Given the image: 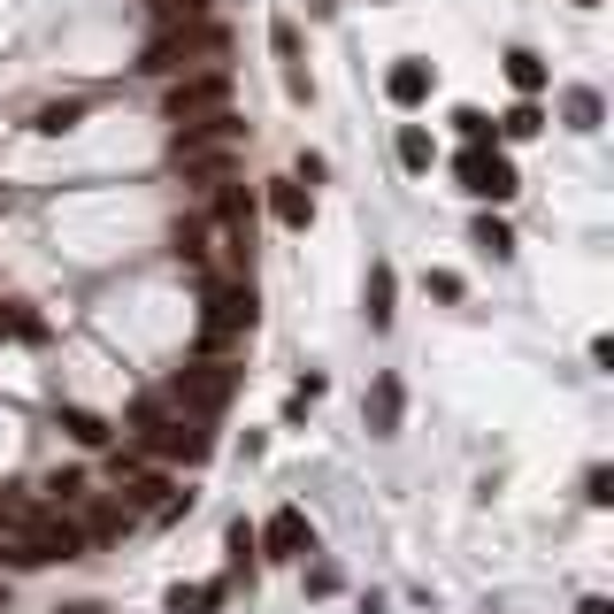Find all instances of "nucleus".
Segmentation results:
<instances>
[{
	"label": "nucleus",
	"mask_w": 614,
	"mask_h": 614,
	"mask_svg": "<svg viewBox=\"0 0 614 614\" xmlns=\"http://www.w3.org/2000/svg\"><path fill=\"white\" fill-rule=\"evenodd\" d=\"M215 415H200V407H184L177 392H161V400H147L131 423H124V446L139 460H154V468H200V460L215 454V431H208Z\"/></svg>",
	"instance_id": "f257e3e1"
},
{
	"label": "nucleus",
	"mask_w": 614,
	"mask_h": 614,
	"mask_svg": "<svg viewBox=\"0 0 614 614\" xmlns=\"http://www.w3.org/2000/svg\"><path fill=\"white\" fill-rule=\"evenodd\" d=\"M231 62V31L223 23H161L147 39V54H139V70H154V77H200V70H223Z\"/></svg>",
	"instance_id": "f03ea898"
},
{
	"label": "nucleus",
	"mask_w": 614,
	"mask_h": 614,
	"mask_svg": "<svg viewBox=\"0 0 614 614\" xmlns=\"http://www.w3.org/2000/svg\"><path fill=\"white\" fill-rule=\"evenodd\" d=\"M254 330V277H208L200 300V353H223Z\"/></svg>",
	"instance_id": "7ed1b4c3"
},
{
	"label": "nucleus",
	"mask_w": 614,
	"mask_h": 614,
	"mask_svg": "<svg viewBox=\"0 0 614 614\" xmlns=\"http://www.w3.org/2000/svg\"><path fill=\"white\" fill-rule=\"evenodd\" d=\"M161 116H169V139H177V131H200V124H215V116H231V70L169 77V100H161Z\"/></svg>",
	"instance_id": "20e7f679"
},
{
	"label": "nucleus",
	"mask_w": 614,
	"mask_h": 614,
	"mask_svg": "<svg viewBox=\"0 0 614 614\" xmlns=\"http://www.w3.org/2000/svg\"><path fill=\"white\" fill-rule=\"evenodd\" d=\"M184 407H200V415H223L231 407V392H239V369L231 361H215V353H200L192 369H177V384H169Z\"/></svg>",
	"instance_id": "39448f33"
},
{
	"label": "nucleus",
	"mask_w": 614,
	"mask_h": 614,
	"mask_svg": "<svg viewBox=\"0 0 614 614\" xmlns=\"http://www.w3.org/2000/svg\"><path fill=\"white\" fill-rule=\"evenodd\" d=\"M460 192H476V200H491V208H499V200H515V192H522V177H515V161H507V154L484 139V147L460 154Z\"/></svg>",
	"instance_id": "423d86ee"
},
{
	"label": "nucleus",
	"mask_w": 614,
	"mask_h": 614,
	"mask_svg": "<svg viewBox=\"0 0 614 614\" xmlns=\"http://www.w3.org/2000/svg\"><path fill=\"white\" fill-rule=\"evenodd\" d=\"M254 553H269V561H300V553H315V530H307L300 507H277L262 530H254Z\"/></svg>",
	"instance_id": "0eeeda50"
},
{
	"label": "nucleus",
	"mask_w": 614,
	"mask_h": 614,
	"mask_svg": "<svg viewBox=\"0 0 614 614\" xmlns=\"http://www.w3.org/2000/svg\"><path fill=\"white\" fill-rule=\"evenodd\" d=\"M269 215H277L285 231H307V215H315V184H300V177H277V184H269Z\"/></svg>",
	"instance_id": "6e6552de"
},
{
	"label": "nucleus",
	"mask_w": 614,
	"mask_h": 614,
	"mask_svg": "<svg viewBox=\"0 0 614 614\" xmlns=\"http://www.w3.org/2000/svg\"><path fill=\"white\" fill-rule=\"evenodd\" d=\"M431 85H438V77H431V62H392V77H384V93H392L400 108H423V100H431Z\"/></svg>",
	"instance_id": "1a4fd4ad"
},
{
	"label": "nucleus",
	"mask_w": 614,
	"mask_h": 614,
	"mask_svg": "<svg viewBox=\"0 0 614 614\" xmlns=\"http://www.w3.org/2000/svg\"><path fill=\"white\" fill-rule=\"evenodd\" d=\"M361 315H369V330H392V315H400V307H392V262H377V269H369Z\"/></svg>",
	"instance_id": "9d476101"
},
{
	"label": "nucleus",
	"mask_w": 614,
	"mask_h": 614,
	"mask_svg": "<svg viewBox=\"0 0 614 614\" xmlns=\"http://www.w3.org/2000/svg\"><path fill=\"white\" fill-rule=\"evenodd\" d=\"M269 39H277V62H285V93H293V100H307V62H300V31H293L285 15H277V31H269Z\"/></svg>",
	"instance_id": "9b49d317"
},
{
	"label": "nucleus",
	"mask_w": 614,
	"mask_h": 614,
	"mask_svg": "<svg viewBox=\"0 0 614 614\" xmlns=\"http://www.w3.org/2000/svg\"><path fill=\"white\" fill-rule=\"evenodd\" d=\"M400 400H407V392H400V377H377V392H369V431H377V438H392V431H400Z\"/></svg>",
	"instance_id": "f8f14e48"
},
{
	"label": "nucleus",
	"mask_w": 614,
	"mask_h": 614,
	"mask_svg": "<svg viewBox=\"0 0 614 614\" xmlns=\"http://www.w3.org/2000/svg\"><path fill=\"white\" fill-rule=\"evenodd\" d=\"M507 77H515V93H522V100H538V93H546V62H538L530 46H515V54H507Z\"/></svg>",
	"instance_id": "ddd939ff"
},
{
	"label": "nucleus",
	"mask_w": 614,
	"mask_h": 614,
	"mask_svg": "<svg viewBox=\"0 0 614 614\" xmlns=\"http://www.w3.org/2000/svg\"><path fill=\"white\" fill-rule=\"evenodd\" d=\"M62 431H70L77 446H108V438H116V423H100L93 407H62Z\"/></svg>",
	"instance_id": "4468645a"
},
{
	"label": "nucleus",
	"mask_w": 614,
	"mask_h": 614,
	"mask_svg": "<svg viewBox=\"0 0 614 614\" xmlns=\"http://www.w3.org/2000/svg\"><path fill=\"white\" fill-rule=\"evenodd\" d=\"M546 131V116H538V100H515L507 116H499V139H538Z\"/></svg>",
	"instance_id": "2eb2a0df"
},
{
	"label": "nucleus",
	"mask_w": 614,
	"mask_h": 614,
	"mask_svg": "<svg viewBox=\"0 0 614 614\" xmlns=\"http://www.w3.org/2000/svg\"><path fill=\"white\" fill-rule=\"evenodd\" d=\"M85 124V100H54V108H39V131L46 139H62V131H77Z\"/></svg>",
	"instance_id": "dca6fc26"
},
{
	"label": "nucleus",
	"mask_w": 614,
	"mask_h": 614,
	"mask_svg": "<svg viewBox=\"0 0 614 614\" xmlns=\"http://www.w3.org/2000/svg\"><path fill=\"white\" fill-rule=\"evenodd\" d=\"M431 131H423V124H407V131H400V161H407V169H431Z\"/></svg>",
	"instance_id": "f3484780"
},
{
	"label": "nucleus",
	"mask_w": 614,
	"mask_h": 614,
	"mask_svg": "<svg viewBox=\"0 0 614 614\" xmlns=\"http://www.w3.org/2000/svg\"><path fill=\"white\" fill-rule=\"evenodd\" d=\"M223 600V584H192V592H169V614H208Z\"/></svg>",
	"instance_id": "a211bd4d"
},
{
	"label": "nucleus",
	"mask_w": 614,
	"mask_h": 614,
	"mask_svg": "<svg viewBox=\"0 0 614 614\" xmlns=\"http://www.w3.org/2000/svg\"><path fill=\"white\" fill-rule=\"evenodd\" d=\"M476 246H484V254H515V231H507L499 215H476Z\"/></svg>",
	"instance_id": "6ab92c4d"
},
{
	"label": "nucleus",
	"mask_w": 614,
	"mask_h": 614,
	"mask_svg": "<svg viewBox=\"0 0 614 614\" xmlns=\"http://www.w3.org/2000/svg\"><path fill=\"white\" fill-rule=\"evenodd\" d=\"M569 124L576 131H600V93H569Z\"/></svg>",
	"instance_id": "aec40b11"
},
{
	"label": "nucleus",
	"mask_w": 614,
	"mask_h": 614,
	"mask_svg": "<svg viewBox=\"0 0 614 614\" xmlns=\"http://www.w3.org/2000/svg\"><path fill=\"white\" fill-rule=\"evenodd\" d=\"M454 124H460V139H468V147H484V139H491V116H484V108H460Z\"/></svg>",
	"instance_id": "412c9836"
},
{
	"label": "nucleus",
	"mask_w": 614,
	"mask_h": 614,
	"mask_svg": "<svg viewBox=\"0 0 614 614\" xmlns=\"http://www.w3.org/2000/svg\"><path fill=\"white\" fill-rule=\"evenodd\" d=\"M584 499H592V507H607V499H614V476H607V468H592V476H584Z\"/></svg>",
	"instance_id": "4be33fe9"
},
{
	"label": "nucleus",
	"mask_w": 614,
	"mask_h": 614,
	"mask_svg": "<svg viewBox=\"0 0 614 614\" xmlns=\"http://www.w3.org/2000/svg\"><path fill=\"white\" fill-rule=\"evenodd\" d=\"M330 8H338V0H307V15H330Z\"/></svg>",
	"instance_id": "5701e85b"
},
{
	"label": "nucleus",
	"mask_w": 614,
	"mask_h": 614,
	"mask_svg": "<svg viewBox=\"0 0 614 614\" xmlns=\"http://www.w3.org/2000/svg\"><path fill=\"white\" fill-rule=\"evenodd\" d=\"M576 8H600V0H576Z\"/></svg>",
	"instance_id": "b1692460"
}]
</instances>
